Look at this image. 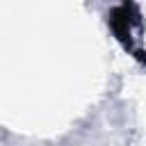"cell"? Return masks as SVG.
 <instances>
[{"label": "cell", "instance_id": "6da1fadb", "mask_svg": "<svg viewBox=\"0 0 146 146\" xmlns=\"http://www.w3.org/2000/svg\"><path fill=\"white\" fill-rule=\"evenodd\" d=\"M107 23H110L114 36H116L125 48H130V46H132V27L141 23V16H139L137 5L123 2V5H116V7L110 9Z\"/></svg>", "mask_w": 146, "mask_h": 146}]
</instances>
